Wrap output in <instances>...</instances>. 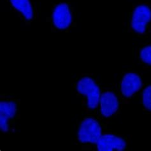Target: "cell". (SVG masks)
Listing matches in <instances>:
<instances>
[{
	"instance_id": "obj_11",
	"label": "cell",
	"mask_w": 151,
	"mask_h": 151,
	"mask_svg": "<svg viewBox=\"0 0 151 151\" xmlns=\"http://www.w3.org/2000/svg\"><path fill=\"white\" fill-rule=\"evenodd\" d=\"M137 97L145 114L151 115V84H144L142 89L134 98Z\"/></svg>"
},
{
	"instance_id": "obj_3",
	"label": "cell",
	"mask_w": 151,
	"mask_h": 151,
	"mask_svg": "<svg viewBox=\"0 0 151 151\" xmlns=\"http://www.w3.org/2000/svg\"><path fill=\"white\" fill-rule=\"evenodd\" d=\"M107 126L98 116L84 114L77 124V141L83 149H91L96 144Z\"/></svg>"
},
{
	"instance_id": "obj_9",
	"label": "cell",
	"mask_w": 151,
	"mask_h": 151,
	"mask_svg": "<svg viewBox=\"0 0 151 151\" xmlns=\"http://www.w3.org/2000/svg\"><path fill=\"white\" fill-rule=\"evenodd\" d=\"M12 12L29 26L37 21L38 9L33 0H7Z\"/></svg>"
},
{
	"instance_id": "obj_5",
	"label": "cell",
	"mask_w": 151,
	"mask_h": 151,
	"mask_svg": "<svg viewBox=\"0 0 151 151\" xmlns=\"http://www.w3.org/2000/svg\"><path fill=\"white\" fill-rule=\"evenodd\" d=\"M51 31L53 33L69 32L76 26L75 8L70 2H58L52 6L49 17Z\"/></svg>"
},
{
	"instance_id": "obj_6",
	"label": "cell",
	"mask_w": 151,
	"mask_h": 151,
	"mask_svg": "<svg viewBox=\"0 0 151 151\" xmlns=\"http://www.w3.org/2000/svg\"><path fill=\"white\" fill-rule=\"evenodd\" d=\"M20 105L17 98L9 94L0 96V129L3 134L14 133L21 116Z\"/></svg>"
},
{
	"instance_id": "obj_1",
	"label": "cell",
	"mask_w": 151,
	"mask_h": 151,
	"mask_svg": "<svg viewBox=\"0 0 151 151\" xmlns=\"http://www.w3.org/2000/svg\"><path fill=\"white\" fill-rule=\"evenodd\" d=\"M101 87V82L96 74L81 73L75 78L73 89L76 96L81 99L84 114L98 116Z\"/></svg>"
},
{
	"instance_id": "obj_4",
	"label": "cell",
	"mask_w": 151,
	"mask_h": 151,
	"mask_svg": "<svg viewBox=\"0 0 151 151\" xmlns=\"http://www.w3.org/2000/svg\"><path fill=\"white\" fill-rule=\"evenodd\" d=\"M127 32L137 37L151 33V3L138 2L134 4L127 17Z\"/></svg>"
},
{
	"instance_id": "obj_7",
	"label": "cell",
	"mask_w": 151,
	"mask_h": 151,
	"mask_svg": "<svg viewBox=\"0 0 151 151\" xmlns=\"http://www.w3.org/2000/svg\"><path fill=\"white\" fill-rule=\"evenodd\" d=\"M144 85L143 75L136 71H128L123 74L119 88L123 104L128 105L132 99L138 93Z\"/></svg>"
},
{
	"instance_id": "obj_10",
	"label": "cell",
	"mask_w": 151,
	"mask_h": 151,
	"mask_svg": "<svg viewBox=\"0 0 151 151\" xmlns=\"http://www.w3.org/2000/svg\"><path fill=\"white\" fill-rule=\"evenodd\" d=\"M134 56L139 65L151 69V43L137 47L134 50Z\"/></svg>"
},
{
	"instance_id": "obj_2",
	"label": "cell",
	"mask_w": 151,
	"mask_h": 151,
	"mask_svg": "<svg viewBox=\"0 0 151 151\" xmlns=\"http://www.w3.org/2000/svg\"><path fill=\"white\" fill-rule=\"evenodd\" d=\"M123 101L118 84H105L101 87L98 117L105 126L121 114Z\"/></svg>"
},
{
	"instance_id": "obj_8",
	"label": "cell",
	"mask_w": 151,
	"mask_h": 151,
	"mask_svg": "<svg viewBox=\"0 0 151 151\" xmlns=\"http://www.w3.org/2000/svg\"><path fill=\"white\" fill-rule=\"evenodd\" d=\"M132 137L104 132L91 150L98 151H125L129 149Z\"/></svg>"
}]
</instances>
